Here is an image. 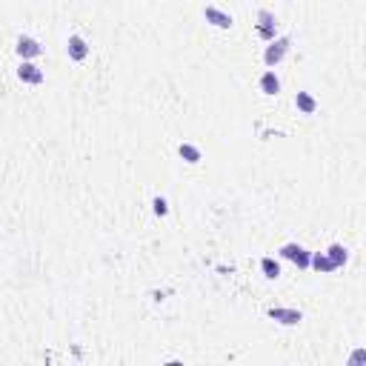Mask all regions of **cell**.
<instances>
[{
    "label": "cell",
    "mask_w": 366,
    "mask_h": 366,
    "mask_svg": "<svg viewBox=\"0 0 366 366\" xmlns=\"http://www.w3.org/2000/svg\"><path fill=\"white\" fill-rule=\"evenodd\" d=\"M280 255L286 258V261H295L298 266H309V255H306V249L298 246V243H286V246L280 249Z\"/></svg>",
    "instance_id": "6da1fadb"
},
{
    "label": "cell",
    "mask_w": 366,
    "mask_h": 366,
    "mask_svg": "<svg viewBox=\"0 0 366 366\" xmlns=\"http://www.w3.org/2000/svg\"><path fill=\"white\" fill-rule=\"evenodd\" d=\"M203 17H206L212 26H217V29H229V26H232V15H223L221 9H215V6L203 9Z\"/></svg>",
    "instance_id": "7a4b0ae2"
},
{
    "label": "cell",
    "mask_w": 366,
    "mask_h": 366,
    "mask_svg": "<svg viewBox=\"0 0 366 366\" xmlns=\"http://www.w3.org/2000/svg\"><path fill=\"white\" fill-rule=\"evenodd\" d=\"M286 49H289V40L286 38H280V40H275V43H272L269 49H266V63L269 66H275L278 63V60H283V55H286Z\"/></svg>",
    "instance_id": "3957f363"
},
{
    "label": "cell",
    "mask_w": 366,
    "mask_h": 366,
    "mask_svg": "<svg viewBox=\"0 0 366 366\" xmlns=\"http://www.w3.org/2000/svg\"><path fill=\"white\" fill-rule=\"evenodd\" d=\"M17 78L23 80V83H34V86H38V83H43V72H40L34 63H23L20 69H17Z\"/></svg>",
    "instance_id": "277c9868"
},
{
    "label": "cell",
    "mask_w": 366,
    "mask_h": 366,
    "mask_svg": "<svg viewBox=\"0 0 366 366\" xmlns=\"http://www.w3.org/2000/svg\"><path fill=\"white\" fill-rule=\"evenodd\" d=\"M86 55H89V49H86V43H83V38L72 34V38H69V57H72V60H86Z\"/></svg>",
    "instance_id": "5b68a950"
},
{
    "label": "cell",
    "mask_w": 366,
    "mask_h": 366,
    "mask_svg": "<svg viewBox=\"0 0 366 366\" xmlns=\"http://www.w3.org/2000/svg\"><path fill=\"white\" fill-rule=\"evenodd\" d=\"M269 318L272 320H280V323H286V326H292V323L301 320V312H298V309H272Z\"/></svg>",
    "instance_id": "8992f818"
},
{
    "label": "cell",
    "mask_w": 366,
    "mask_h": 366,
    "mask_svg": "<svg viewBox=\"0 0 366 366\" xmlns=\"http://www.w3.org/2000/svg\"><path fill=\"white\" fill-rule=\"evenodd\" d=\"M17 55H20V57H38V55H40L38 40H32V38H20V40H17Z\"/></svg>",
    "instance_id": "52a82bcc"
},
{
    "label": "cell",
    "mask_w": 366,
    "mask_h": 366,
    "mask_svg": "<svg viewBox=\"0 0 366 366\" xmlns=\"http://www.w3.org/2000/svg\"><path fill=\"white\" fill-rule=\"evenodd\" d=\"M258 32H261V38H266V40L275 38V17H272V12H266V9L261 12V29H258Z\"/></svg>",
    "instance_id": "ba28073f"
},
{
    "label": "cell",
    "mask_w": 366,
    "mask_h": 366,
    "mask_svg": "<svg viewBox=\"0 0 366 366\" xmlns=\"http://www.w3.org/2000/svg\"><path fill=\"white\" fill-rule=\"evenodd\" d=\"M295 103H298V109L303 112V115H312V112L318 109V103H315V97L306 95V92H298V97H295Z\"/></svg>",
    "instance_id": "9c48e42d"
},
{
    "label": "cell",
    "mask_w": 366,
    "mask_h": 366,
    "mask_svg": "<svg viewBox=\"0 0 366 366\" xmlns=\"http://www.w3.org/2000/svg\"><path fill=\"white\" fill-rule=\"evenodd\" d=\"M261 89L266 92V95H278V89H280V83H278V78H275V72H266L261 78Z\"/></svg>",
    "instance_id": "30bf717a"
},
{
    "label": "cell",
    "mask_w": 366,
    "mask_h": 366,
    "mask_svg": "<svg viewBox=\"0 0 366 366\" xmlns=\"http://www.w3.org/2000/svg\"><path fill=\"white\" fill-rule=\"evenodd\" d=\"M309 263H312V266H315L318 272H335V269H338V266H335V263L329 261L326 255H315V258H309Z\"/></svg>",
    "instance_id": "8fae6325"
},
{
    "label": "cell",
    "mask_w": 366,
    "mask_h": 366,
    "mask_svg": "<svg viewBox=\"0 0 366 366\" xmlns=\"http://www.w3.org/2000/svg\"><path fill=\"white\" fill-rule=\"evenodd\" d=\"M180 158L189 160V163H198V160H200V152L195 149V146H189V143H180Z\"/></svg>",
    "instance_id": "7c38bea8"
},
{
    "label": "cell",
    "mask_w": 366,
    "mask_h": 366,
    "mask_svg": "<svg viewBox=\"0 0 366 366\" xmlns=\"http://www.w3.org/2000/svg\"><path fill=\"white\" fill-rule=\"evenodd\" d=\"M329 261H332L335 266H343V263H346V249H343V246H332V249H329Z\"/></svg>",
    "instance_id": "4fadbf2b"
},
{
    "label": "cell",
    "mask_w": 366,
    "mask_h": 366,
    "mask_svg": "<svg viewBox=\"0 0 366 366\" xmlns=\"http://www.w3.org/2000/svg\"><path fill=\"white\" fill-rule=\"evenodd\" d=\"M261 266H263V272H266V278H278V275H280V266L272 261V258H263Z\"/></svg>",
    "instance_id": "5bb4252c"
},
{
    "label": "cell",
    "mask_w": 366,
    "mask_h": 366,
    "mask_svg": "<svg viewBox=\"0 0 366 366\" xmlns=\"http://www.w3.org/2000/svg\"><path fill=\"white\" fill-rule=\"evenodd\" d=\"M152 206H155V215H166V212H169V203L163 198H155V200H152Z\"/></svg>",
    "instance_id": "9a60e30c"
}]
</instances>
